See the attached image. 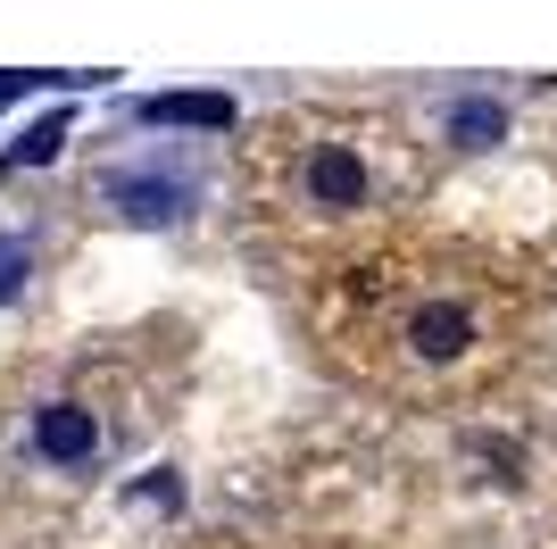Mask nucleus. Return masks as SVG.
<instances>
[{
	"instance_id": "obj_1",
	"label": "nucleus",
	"mask_w": 557,
	"mask_h": 549,
	"mask_svg": "<svg viewBox=\"0 0 557 549\" xmlns=\"http://www.w3.org/2000/svg\"><path fill=\"white\" fill-rule=\"evenodd\" d=\"M34 450H42L50 466H92L100 416L84 408V400H50V408H34Z\"/></svg>"
},
{
	"instance_id": "obj_2",
	"label": "nucleus",
	"mask_w": 557,
	"mask_h": 549,
	"mask_svg": "<svg viewBox=\"0 0 557 549\" xmlns=\"http://www.w3.org/2000/svg\"><path fill=\"white\" fill-rule=\"evenodd\" d=\"M109 200L125 208L134 225H175L191 192H184V183H175V175H150V167H141V175H109Z\"/></svg>"
},
{
	"instance_id": "obj_3",
	"label": "nucleus",
	"mask_w": 557,
	"mask_h": 549,
	"mask_svg": "<svg viewBox=\"0 0 557 549\" xmlns=\"http://www.w3.org/2000/svg\"><path fill=\"white\" fill-rule=\"evenodd\" d=\"M141 125H209V134H225L233 125V100L225 91H159V100H141Z\"/></svg>"
},
{
	"instance_id": "obj_4",
	"label": "nucleus",
	"mask_w": 557,
	"mask_h": 549,
	"mask_svg": "<svg viewBox=\"0 0 557 549\" xmlns=\"http://www.w3.org/2000/svg\"><path fill=\"white\" fill-rule=\"evenodd\" d=\"M308 192H317L325 208H358V200H367V167H358V150L325 142V150L308 159Z\"/></svg>"
},
{
	"instance_id": "obj_5",
	"label": "nucleus",
	"mask_w": 557,
	"mask_h": 549,
	"mask_svg": "<svg viewBox=\"0 0 557 549\" xmlns=\"http://www.w3.org/2000/svg\"><path fill=\"white\" fill-rule=\"evenodd\" d=\"M408 342H417V358H458V350L474 342V317H466L458 300H433V308H417Z\"/></svg>"
},
{
	"instance_id": "obj_6",
	"label": "nucleus",
	"mask_w": 557,
	"mask_h": 549,
	"mask_svg": "<svg viewBox=\"0 0 557 549\" xmlns=\"http://www.w3.org/2000/svg\"><path fill=\"white\" fill-rule=\"evenodd\" d=\"M449 142H458V150H491V142H508V109H499L491 91L449 100Z\"/></svg>"
},
{
	"instance_id": "obj_7",
	"label": "nucleus",
	"mask_w": 557,
	"mask_h": 549,
	"mask_svg": "<svg viewBox=\"0 0 557 549\" xmlns=\"http://www.w3.org/2000/svg\"><path fill=\"white\" fill-rule=\"evenodd\" d=\"M59 142H67V117H42L25 142H9V167H42V159H59Z\"/></svg>"
},
{
	"instance_id": "obj_8",
	"label": "nucleus",
	"mask_w": 557,
	"mask_h": 549,
	"mask_svg": "<svg viewBox=\"0 0 557 549\" xmlns=\"http://www.w3.org/2000/svg\"><path fill=\"white\" fill-rule=\"evenodd\" d=\"M25 274H34V242H25V233H0V308L25 292Z\"/></svg>"
},
{
	"instance_id": "obj_9",
	"label": "nucleus",
	"mask_w": 557,
	"mask_h": 549,
	"mask_svg": "<svg viewBox=\"0 0 557 549\" xmlns=\"http://www.w3.org/2000/svg\"><path fill=\"white\" fill-rule=\"evenodd\" d=\"M9 91H17V75H0V100H9Z\"/></svg>"
}]
</instances>
